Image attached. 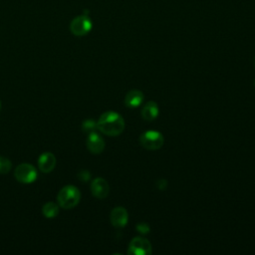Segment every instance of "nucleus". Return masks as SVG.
<instances>
[{"label":"nucleus","mask_w":255,"mask_h":255,"mask_svg":"<svg viewBox=\"0 0 255 255\" xmlns=\"http://www.w3.org/2000/svg\"><path fill=\"white\" fill-rule=\"evenodd\" d=\"M97 128L106 135L117 136L124 131L125 121L120 114L114 111H108L102 114L99 118Z\"/></svg>","instance_id":"f257e3e1"},{"label":"nucleus","mask_w":255,"mask_h":255,"mask_svg":"<svg viewBox=\"0 0 255 255\" xmlns=\"http://www.w3.org/2000/svg\"><path fill=\"white\" fill-rule=\"evenodd\" d=\"M81 199L80 190L74 185H66L60 189L57 195V201L60 207L71 209L78 205Z\"/></svg>","instance_id":"f03ea898"},{"label":"nucleus","mask_w":255,"mask_h":255,"mask_svg":"<svg viewBox=\"0 0 255 255\" xmlns=\"http://www.w3.org/2000/svg\"><path fill=\"white\" fill-rule=\"evenodd\" d=\"M138 141L143 148L148 150H156L163 145L164 138L159 131L147 130L140 134Z\"/></svg>","instance_id":"7ed1b4c3"},{"label":"nucleus","mask_w":255,"mask_h":255,"mask_svg":"<svg viewBox=\"0 0 255 255\" xmlns=\"http://www.w3.org/2000/svg\"><path fill=\"white\" fill-rule=\"evenodd\" d=\"M14 176L21 183H32L37 178V170L30 163H21L15 168Z\"/></svg>","instance_id":"20e7f679"},{"label":"nucleus","mask_w":255,"mask_h":255,"mask_svg":"<svg viewBox=\"0 0 255 255\" xmlns=\"http://www.w3.org/2000/svg\"><path fill=\"white\" fill-rule=\"evenodd\" d=\"M93 27V23L89 16L80 15L72 20L70 23V31L75 36H85L87 35Z\"/></svg>","instance_id":"39448f33"},{"label":"nucleus","mask_w":255,"mask_h":255,"mask_svg":"<svg viewBox=\"0 0 255 255\" xmlns=\"http://www.w3.org/2000/svg\"><path fill=\"white\" fill-rule=\"evenodd\" d=\"M128 253L132 255H149L151 254V244L143 237H134L129 242Z\"/></svg>","instance_id":"423d86ee"},{"label":"nucleus","mask_w":255,"mask_h":255,"mask_svg":"<svg viewBox=\"0 0 255 255\" xmlns=\"http://www.w3.org/2000/svg\"><path fill=\"white\" fill-rule=\"evenodd\" d=\"M91 191L92 194L99 199L106 198L110 192V186L108 181L102 177L95 178L91 183Z\"/></svg>","instance_id":"0eeeda50"},{"label":"nucleus","mask_w":255,"mask_h":255,"mask_svg":"<svg viewBox=\"0 0 255 255\" xmlns=\"http://www.w3.org/2000/svg\"><path fill=\"white\" fill-rule=\"evenodd\" d=\"M110 219H111V223L113 226H115L117 228L125 227L128 220V215L127 209L123 206L115 207L111 212Z\"/></svg>","instance_id":"6e6552de"},{"label":"nucleus","mask_w":255,"mask_h":255,"mask_svg":"<svg viewBox=\"0 0 255 255\" xmlns=\"http://www.w3.org/2000/svg\"><path fill=\"white\" fill-rule=\"evenodd\" d=\"M87 147L88 149L95 154L101 153L105 148V140L104 138L96 131L90 132L87 137Z\"/></svg>","instance_id":"1a4fd4ad"},{"label":"nucleus","mask_w":255,"mask_h":255,"mask_svg":"<svg viewBox=\"0 0 255 255\" xmlns=\"http://www.w3.org/2000/svg\"><path fill=\"white\" fill-rule=\"evenodd\" d=\"M56 163V156L49 151L42 153L38 159V167L44 173L51 172L55 168Z\"/></svg>","instance_id":"9d476101"},{"label":"nucleus","mask_w":255,"mask_h":255,"mask_svg":"<svg viewBox=\"0 0 255 255\" xmlns=\"http://www.w3.org/2000/svg\"><path fill=\"white\" fill-rule=\"evenodd\" d=\"M143 101V94L138 90L129 91L125 97V105L128 108H137Z\"/></svg>","instance_id":"9b49d317"},{"label":"nucleus","mask_w":255,"mask_h":255,"mask_svg":"<svg viewBox=\"0 0 255 255\" xmlns=\"http://www.w3.org/2000/svg\"><path fill=\"white\" fill-rule=\"evenodd\" d=\"M158 116L157 104L153 101L147 102L141 109V117L145 121H153Z\"/></svg>","instance_id":"f8f14e48"},{"label":"nucleus","mask_w":255,"mask_h":255,"mask_svg":"<svg viewBox=\"0 0 255 255\" xmlns=\"http://www.w3.org/2000/svg\"><path fill=\"white\" fill-rule=\"evenodd\" d=\"M59 208H60L59 204H56L55 202L50 201L43 205L42 212L46 218H54L59 214Z\"/></svg>","instance_id":"ddd939ff"},{"label":"nucleus","mask_w":255,"mask_h":255,"mask_svg":"<svg viewBox=\"0 0 255 255\" xmlns=\"http://www.w3.org/2000/svg\"><path fill=\"white\" fill-rule=\"evenodd\" d=\"M82 128L85 132H93V131H96L98 128H97V122H95L94 120L92 119H88L86 121L83 122L82 124Z\"/></svg>","instance_id":"4468645a"},{"label":"nucleus","mask_w":255,"mask_h":255,"mask_svg":"<svg viewBox=\"0 0 255 255\" xmlns=\"http://www.w3.org/2000/svg\"><path fill=\"white\" fill-rule=\"evenodd\" d=\"M12 168V162L9 158L0 156V174H6Z\"/></svg>","instance_id":"2eb2a0df"},{"label":"nucleus","mask_w":255,"mask_h":255,"mask_svg":"<svg viewBox=\"0 0 255 255\" xmlns=\"http://www.w3.org/2000/svg\"><path fill=\"white\" fill-rule=\"evenodd\" d=\"M136 230L141 234H146L149 232V226L144 222H140L136 225Z\"/></svg>","instance_id":"dca6fc26"},{"label":"nucleus","mask_w":255,"mask_h":255,"mask_svg":"<svg viewBox=\"0 0 255 255\" xmlns=\"http://www.w3.org/2000/svg\"><path fill=\"white\" fill-rule=\"evenodd\" d=\"M91 175H90V172L87 171V170H82L80 173H79V178L83 181H87L88 179H90Z\"/></svg>","instance_id":"f3484780"},{"label":"nucleus","mask_w":255,"mask_h":255,"mask_svg":"<svg viewBox=\"0 0 255 255\" xmlns=\"http://www.w3.org/2000/svg\"><path fill=\"white\" fill-rule=\"evenodd\" d=\"M166 185H167V182H166V180H164V179H160V180H158L157 183H156V187H157L159 190L165 189Z\"/></svg>","instance_id":"a211bd4d"},{"label":"nucleus","mask_w":255,"mask_h":255,"mask_svg":"<svg viewBox=\"0 0 255 255\" xmlns=\"http://www.w3.org/2000/svg\"><path fill=\"white\" fill-rule=\"evenodd\" d=\"M0 109H1V100H0Z\"/></svg>","instance_id":"6ab92c4d"},{"label":"nucleus","mask_w":255,"mask_h":255,"mask_svg":"<svg viewBox=\"0 0 255 255\" xmlns=\"http://www.w3.org/2000/svg\"><path fill=\"white\" fill-rule=\"evenodd\" d=\"M254 66H255V59H254Z\"/></svg>","instance_id":"aec40b11"},{"label":"nucleus","mask_w":255,"mask_h":255,"mask_svg":"<svg viewBox=\"0 0 255 255\" xmlns=\"http://www.w3.org/2000/svg\"><path fill=\"white\" fill-rule=\"evenodd\" d=\"M254 86H255V81H254Z\"/></svg>","instance_id":"412c9836"}]
</instances>
